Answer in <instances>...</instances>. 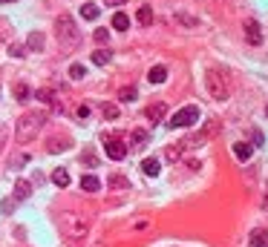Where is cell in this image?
Returning a JSON list of instances; mask_svg holds the SVG:
<instances>
[{
	"label": "cell",
	"instance_id": "38",
	"mask_svg": "<svg viewBox=\"0 0 268 247\" xmlns=\"http://www.w3.org/2000/svg\"><path fill=\"white\" fill-rule=\"evenodd\" d=\"M78 115L87 118V115H89V106H84V104H81V106H78Z\"/></svg>",
	"mask_w": 268,
	"mask_h": 247
},
{
	"label": "cell",
	"instance_id": "34",
	"mask_svg": "<svg viewBox=\"0 0 268 247\" xmlns=\"http://www.w3.org/2000/svg\"><path fill=\"white\" fill-rule=\"evenodd\" d=\"M81 161H84V164H89V167H98V158H95V155H92L89 149H87L84 155H81Z\"/></svg>",
	"mask_w": 268,
	"mask_h": 247
},
{
	"label": "cell",
	"instance_id": "26",
	"mask_svg": "<svg viewBox=\"0 0 268 247\" xmlns=\"http://www.w3.org/2000/svg\"><path fill=\"white\" fill-rule=\"evenodd\" d=\"M101 115L110 118V121H116V118H118V106H116V104H101Z\"/></svg>",
	"mask_w": 268,
	"mask_h": 247
},
{
	"label": "cell",
	"instance_id": "27",
	"mask_svg": "<svg viewBox=\"0 0 268 247\" xmlns=\"http://www.w3.org/2000/svg\"><path fill=\"white\" fill-rule=\"evenodd\" d=\"M38 101L41 104H55V92H52L49 86H44V89H38Z\"/></svg>",
	"mask_w": 268,
	"mask_h": 247
},
{
	"label": "cell",
	"instance_id": "30",
	"mask_svg": "<svg viewBox=\"0 0 268 247\" xmlns=\"http://www.w3.org/2000/svg\"><path fill=\"white\" fill-rule=\"evenodd\" d=\"M184 152V144H176V147H168V161H179Z\"/></svg>",
	"mask_w": 268,
	"mask_h": 247
},
{
	"label": "cell",
	"instance_id": "6",
	"mask_svg": "<svg viewBox=\"0 0 268 247\" xmlns=\"http://www.w3.org/2000/svg\"><path fill=\"white\" fill-rule=\"evenodd\" d=\"M104 149H107V155L113 158V161H121L124 155H127V144L116 138V135H110V138H104Z\"/></svg>",
	"mask_w": 268,
	"mask_h": 247
},
{
	"label": "cell",
	"instance_id": "37",
	"mask_svg": "<svg viewBox=\"0 0 268 247\" xmlns=\"http://www.w3.org/2000/svg\"><path fill=\"white\" fill-rule=\"evenodd\" d=\"M3 35H9V23H6V20H0V37H3Z\"/></svg>",
	"mask_w": 268,
	"mask_h": 247
},
{
	"label": "cell",
	"instance_id": "5",
	"mask_svg": "<svg viewBox=\"0 0 268 247\" xmlns=\"http://www.w3.org/2000/svg\"><path fill=\"white\" fill-rule=\"evenodd\" d=\"M199 121V106H193V104H187V106H182L176 115L168 121L170 130H184V127H190V124H196Z\"/></svg>",
	"mask_w": 268,
	"mask_h": 247
},
{
	"label": "cell",
	"instance_id": "21",
	"mask_svg": "<svg viewBox=\"0 0 268 247\" xmlns=\"http://www.w3.org/2000/svg\"><path fill=\"white\" fill-rule=\"evenodd\" d=\"M98 6H95V3H84V6H81V17H84V20H95V17H98Z\"/></svg>",
	"mask_w": 268,
	"mask_h": 247
},
{
	"label": "cell",
	"instance_id": "8",
	"mask_svg": "<svg viewBox=\"0 0 268 247\" xmlns=\"http://www.w3.org/2000/svg\"><path fill=\"white\" fill-rule=\"evenodd\" d=\"M219 130H222V121H219V118H208V121H205V127H202L196 135H199L202 141H208V138H214Z\"/></svg>",
	"mask_w": 268,
	"mask_h": 247
},
{
	"label": "cell",
	"instance_id": "28",
	"mask_svg": "<svg viewBox=\"0 0 268 247\" xmlns=\"http://www.w3.org/2000/svg\"><path fill=\"white\" fill-rule=\"evenodd\" d=\"M135 95H138V92H135V86H124V89L118 92V98L124 101V104H130V101H135Z\"/></svg>",
	"mask_w": 268,
	"mask_h": 247
},
{
	"label": "cell",
	"instance_id": "15",
	"mask_svg": "<svg viewBox=\"0 0 268 247\" xmlns=\"http://www.w3.org/2000/svg\"><path fill=\"white\" fill-rule=\"evenodd\" d=\"M266 242H268V233L263 227H257L251 233V239H248V247H266Z\"/></svg>",
	"mask_w": 268,
	"mask_h": 247
},
{
	"label": "cell",
	"instance_id": "14",
	"mask_svg": "<svg viewBox=\"0 0 268 247\" xmlns=\"http://www.w3.org/2000/svg\"><path fill=\"white\" fill-rule=\"evenodd\" d=\"M12 92H15L17 101H29V98H32V89H29V83H23V81H17L15 86H12Z\"/></svg>",
	"mask_w": 268,
	"mask_h": 247
},
{
	"label": "cell",
	"instance_id": "19",
	"mask_svg": "<svg viewBox=\"0 0 268 247\" xmlns=\"http://www.w3.org/2000/svg\"><path fill=\"white\" fill-rule=\"evenodd\" d=\"M135 20H138L141 26H150V23H153V9H150V6H138V12H135Z\"/></svg>",
	"mask_w": 268,
	"mask_h": 247
},
{
	"label": "cell",
	"instance_id": "31",
	"mask_svg": "<svg viewBox=\"0 0 268 247\" xmlns=\"http://www.w3.org/2000/svg\"><path fill=\"white\" fill-rule=\"evenodd\" d=\"M9 55H12V58H23V55H26V46H20V43H12V46H9Z\"/></svg>",
	"mask_w": 268,
	"mask_h": 247
},
{
	"label": "cell",
	"instance_id": "29",
	"mask_svg": "<svg viewBox=\"0 0 268 247\" xmlns=\"http://www.w3.org/2000/svg\"><path fill=\"white\" fill-rule=\"evenodd\" d=\"M84 75H87V69L81 64H72V66H69V78H72V81H81Z\"/></svg>",
	"mask_w": 268,
	"mask_h": 247
},
{
	"label": "cell",
	"instance_id": "22",
	"mask_svg": "<svg viewBox=\"0 0 268 247\" xmlns=\"http://www.w3.org/2000/svg\"><path fill=\"white\" fill-rule=\"evenodd\" d=\"M107 187H113V190H127L130 181H127L124 176H110V178H107Z\"/></svg>",
	"mask_w": 268,
	"mask_h": 247
},
{
	"label": "cell",
	"instance_id": "7",
	"mask_svg": "<svg viewBox=\"0 0 268 247\" xmlns=\"http://www.w3.org/2000/svg\"><path fill=\"white\" fill-rule=\"evenodd\" d=\"M242 29H245V40H248L251 46H260V43H263V29H260V23H257L254 17H248V20L242 23Z\"/></svg>",
	"mask_w": 268,
	"mask_h": 247
},
{
	"label": "cell",
	"instance_id": "35",
	"mask_svg": "<svg viewBox=\"0 0 268 247\" xmlns=\"http://www.w3.org/2000/svg\"><path fill=\"white\" fill-rule=\"evenodd\" d=\"M107 37H110L107 29H95V40H98V43H107Z\"/></svg>",
	"mask_w": 268,
	"mask_h": 247
},
{
	"label": "cell",
	"instance_id": "1",
	"mask_svg": "<svg viewBox=\"0 0 268 247\" xmlns=\"http://www.w3.org/2000/svg\"><path fill=\"white\" fill-rule=\"evenodd\" d=\"M92 227V221H89V215L87 213H78V210H69V213L61 215V233L72 239V242H81L87 233Z\"/></svg>",
	"mask_w": 268,
	"mask_h": 247
},
{
	"label": "cell",
	"instance_id": "25",
	"mask_svg": "<svg viewBox=\"0 0 268 247\" xmlns=\"http://www.w3.org/2000/svg\"><path fill=\"white\" fill-rule=\"evenodd\" d=\"M52 181L58 184V187H67V184H69V173L64 170V167H61V170H55V173H52Z\"/></svg>",
	"mask_w": 268,
	"mask_h": 247
},
{
	"label": "cell",
	"instance_id": "18",
	"mask_svg": "<svg viewBox=\"0 0 268 247\" xmlns=\"http://www.w3.org/2000/svg\"><path fill=\"white\" fill-rule=\"evenodd\" d=\"M147 78H150V83H165L168 81V69L165 66H153L150 72H147Z\"/></svg>",
	"mask_w": 268,
	"mask_h": 247
},
{
	"label": "cell",
	"instance_id": "20",
	"mask_svg": "<svg viewBox=\"0 0 268 247\" xmlns=\"http://www.w3.org/2000/svg\"><path fill=\"white\" fill-rule=\"evenodd\" d=\"M113 29H118V32L130 29V17L124 15V12H116V15H113Z\"/></svg>",
	"mask_w": 268,
	"mask_h": 247
},
{
	"label": "cell",
	"instance_id": "23",
	"mask_svg": "<svg viewBox=\"0 0 268 247\" xmlns=\"http://www.w3.org/2000/svg\"><path fill=\"white\" fill-rule=\"evenodd\" d=\"M176 23H182V26H187V29H196L199 26V20L190 15H184V12H176Z\"/></svg>",
	"mask_w": 268,
	"mask_h": 247
},
{
	"label": "cell",
	"instance_id": "16",
	"mask_svg": "<svg viewBox=\"0 0 268 247\" xmlns=\"http://www.w3.org/2000/svg\"><path fill=\"white\" fill-rule=\"evenodd\" d=\"M130 144H133V149H144V144H147V132H144V130H133V132H130Z\"/></svg>",
	"mask_w": 268,
	"mask_h": 247
},
{
	"label": "cell",
	"instance_id": "39",
	"mask_svg": "<svg viewBox=\"0 0 268 247\" xmlns=\"http://www.w3.org/2000/svg\"><path fill=\"white\" fill-rule=\"evenodd\" d=\"M121 3H127V0H107V6H121Z\"/></svg>",
	"mask_w": 268,
	"mask_h": 247
},
{
	"label": "cell",
	"instance_id": "3",
	"mask_svg": "<svg viewBox=\"0 0 268 247\" xmlns=\"http://www.w3.org/2000/svg\"><path fill=\"white\" fill-rule=\"evenodd\" d=\"M205 89H208V95L214 101H228L231 98V86H228V78L219 72V69H208L205 72Z\"/></svg>",
	"mask_w": 268,
	"mask_h": 247
},
{
	"label": "cell",
	"instance_id": "40",
	"mask_svg": "<svg viewBox=\"0 0 268 247\" xmlns=\"http://www.w3.org/2000/svg\"><path fill=\"white\" fill-rule=\"evenodd\" d=\"M0 3H15V0H0Z\"/></svg>",
	"mask_w": 268,
	"mask_h": 247
},
{
	"label": "cell",
	"instance_id": "10",
	"mask_svg": "<svg viewBox=\"0 0 268 247\" xmlns=\"http://www.w3.org/2000/svg\"><path fill=\"white\" fill-rule=\"evenodd\" d=\"M44 43H46L44 32H32L29 37H26V49H29V52H41V49H44Z\"/></svg>",
	"mask_w": 268,
	"mask_h": 247
},
{
	"label": "cell",
	"instance_id": "24",
	"mask_svg": "<svg viewBox=\"0 0 268 247\" xmlns=\"http://www.w3.org/2000/svg\"><path fill=\"white\" fill-rule=\"evenodd\" d=\"M92 64H95V66H107V64H110V52H107V49H95V52H92Z\"/></svg>",
	"mask_w": 268,
	"mask_h": 247
},
{
	"label": "cell",
	"instance_id": "11",
	"mask_svg": "<svg viewBox=\"0 0 268 247\" xmlns=\"http://www.w3.org/2000/svg\"><path fill=\"white\" fill-rule=\"evenodd\" d=\"M234 155L239 158V161H251L254 147H251V144H245V141H239V144H234Z\"/></svg>",
	"mask_w": 268,
	"mask_h": 247
},
{
	"label": "cell",
	"instance_id": "9",
	"mask_svg": "<svg viewBox=\"0 0 268 247\" xmlns=\"http://www.w3.org/2000/svg\"><path fill=\"white\" fill-rule=\"evenodd\" d=\"M165 115H168V106H165L162 101H156V104H150V106H147V118H150L153 124L165 121Z\"/></svg>",
	"mask_w": 268,
	"mask_h": 247
},
{
	"label": "cell",
	"instance_id": "32",
	"mask_svg": "<svg viewBox=\"0 0 268 247\" xmlns=\"http://www.w3.org/2000/svg\"><path fill=\"white\" fill-rule=\"evenodd\" d=\"M6 141H9V127H6V124H0V152L6 149Z\"/></svg>",
	"mask_w": 268,
	"mask_h": 247
},
{
	"label": "cell",
	"instance_id": "13",
	"mask_svg": "<svg viewBox=\"0 0 268 247\" xmlns=\"http://www.w3.org/2000/svg\"><path fill=\"white\" fill-rule=\"evenodd\" d=\"M29 193H32V184L26 181V178H20V181L15 184V201H23V198H29Z\"/></svg>",
	"mask_w": 268,
	"mask_h": 247
},
{
	"label": "cell",
	"instance_id": "36",
	"mask_svg": "<svg viewBox=\"0 0 268 247\" xmlns=\"http://www.w3.org/2000/svg\"><path fill=\"white\" fill-rule=\"evenodd\" d=\"M26 161H29V155H26V152H23V155H17L15 161H12V167H20V164H26Z\"/></svg>",
	"mask_w": 268,
	"mask_h": 247
},
{
	"label": "cell",
	"instance_id": "2",
	"mask_svg": "<svg viewBox=\"0 0 268 247\" xmlns=\"http://www.w3.org/2000/svg\"><path fill=\"white\" fill-rule=\"evenodd\" d=\"M46 124V115L44 112H26L15 121V138L17 144H29L35 135L41 132V127Z\"/></svg>",
	"mask_w": 268,
	"mask_h": 247
},
{
	"label": "cell",
	"instance_id": "12",
	"mask_svg": "<svg viewBox=\"0 0 268 247\" xmlns=\"http://www.w3.org/2000/svg\"><path fill=\"white\" fill-rule=\"evenodd\" d=\"M141 170H144V176L156 178V176L162 173V167H159V158H144V161H141Z\"/></svg>",
	"mask_w": 268,
	"mask_h": 247
},
{
	"label": "cell",
	"instance_id": "4",
	"mask_svg": "<svg viewBox=\"0 0 268 247\" xmlns=\"http://www.w3.org/2000/svg\"><path fill=\"white\" fill-rule=\"evenodd\" d=\"M55 37H58L61 46H75L81 40V32H78L75 20L69 15H58V20H55Z\"/></svg>",
	"mask_w": 268,
	"mask_h": 247
},
{
	"label": "cell",
	"instance_id": "17",
	"mask_svg": "<svg viewBox=\"0 0 268 247\" xmlns=\"http://www.w3.org/2000/svg\"><path fill=\"white\" fill-rule=\"evenodd\" d=\"M81 190H84V193H98L101 181L95 178V176H84V178H81Z\"/></svg>",
	"mask_w": 268,
	"mask_h": 247
},
{
	"label": "cell",
	"instance_id": "33",
	"mask_svg": "<svg viewBox=\"0 0 268 247\" xmlns=\"http://www.w3.org/2000/svg\"><path fill=\"white\" fill-rule=\"evenodd\" d=\"M67 147H69L67 141H58V138H55V141H49V147L46 149H49V152H61V149H67Z\"/></svg>",
	"mask_w": 268,
	"mask_h": 247
}]
</instances>
